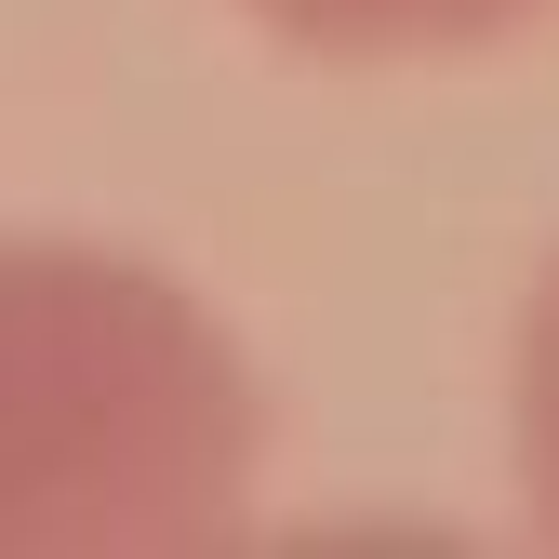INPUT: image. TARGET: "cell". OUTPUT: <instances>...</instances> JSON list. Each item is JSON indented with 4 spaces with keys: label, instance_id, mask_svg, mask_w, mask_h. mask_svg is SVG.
Instances as JSON below:
<instances>
[{
    "label": "cell",
    "instance_id": "1",
    "mask_svg": "<svg viewBox=\"0 0 559 559\" xmlns=\"http://www.w3.org/2000/svg\"><path fill=\"white\" fill-rule=\"evenodd\" d=\"M266 400L214 307L94 240H0V559L214 546Z\"/></svg>",
    "mask_w": 559,
    "mask_h": 559
},
{
    "label": "cell",
    "instance_id": "2",
    "mask_svg": "<svg viewBox=\"0 0 559 559\" xmlns=\"http://www.w3.org/2000/svg\"><path fill=\"white\" fill-rule=\"evenodd\" d=\"M266 40H294L320 67H413V53H479L559 0H240Z\"/></svg>",
    "mask_w": 559,
    "mask_h": 559
},
{
    "label": "cell",
    "instance_id": "3",
    "mask_svg": "<svg viewBox=\"0 0 559 559\" xmlns=\"http://www.w3.org/2000/svg\"><path fill=\"white\" fill-rule=\"evenodd\" d=\"M520 507L559 546V266L533 280V307H520Z\"/></svg>",
    "mask_w": 559,
    "mask_h": 559
}]
</instances>
